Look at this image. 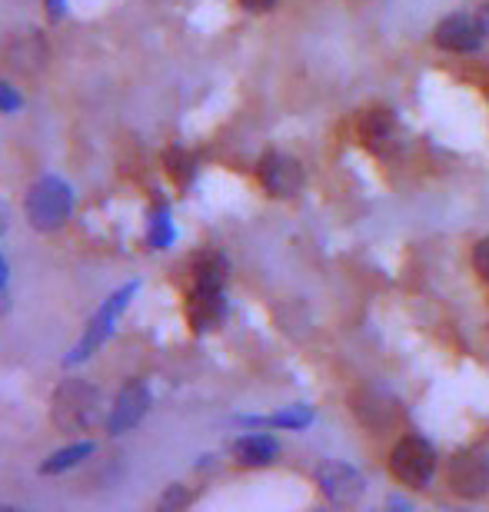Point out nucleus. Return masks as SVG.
I'll use <instances>...</instances> for the list:
<instances>
[{
	"mask_svg": "<svg viewBox=\"0 0 489 512\" xmlns=\"http://www.w3.org/2000/svg\"><path fill=\"white\" fill-rule=\"evenodd\" d=\"M233 459H237L240 466H250V469H260V466H270L273 459H277L280 453V446H277V439L273 436H240L237 443H233Z\"/></svg>",
	"mask_w": 489,
	"mask_h": 512,
	"instance_id": "14",
	"label": "nucleus"
},
{
	"mask_svg": "<svg viewBox=\"0 0 489 512\" xmlns=\"http://www.w3.org/2000/svg\"><path fill=\"white\" fill-rule=\"evenodd\" d=\"M317 486L333 506H353V503H360L366 493L363 476L346 463H323L317 469Z\"/></svg>",
	"mask_w": 489,
	"mask_h": 512,
	"instance_id": "10",
	"label": "nucleus"
},
{
	"mask_svg": "<svg viewBox=\"0 0 489 512\" xmlns=\"http://www.w3.org/2000/svg\"><path fill=\"white\" fill-rule=\"evenodd\" d=\"M433 40L440 50H450V54H473L483 44V27L480 20L470 14H450L443 17L433 30Z\"/></svg>",
	"mask_w": 489,
	"mask_h": 512,
	"instance_id": "12",
	"label": "nucleus"
},
{
	"mask_svg": "<svg viewBox=\"0 0 489 512\" xmlns=\"http://www.w3.org/2000/svg\"><path fill=\"white\" fill-rule=\"evenodd\" d=\"M346 406H350L356 423L363 429H370V433H383V429H390L396 419H400L396 399L386 393V389H376V386L353 389L350 399H346Z\"/></svg>",
	"mask_w": 489,
	"mask_h": 512,
	"instance_id": "5",
	"label": "nucleus"
},
{
	"mask_svg": "<svg viewBox=\"0 0 489 512\" xmlns=\"http://www.w3.org/2000/svg\"><path fill=\"white\" fill-rule=\"evenodd\" d=\"M134 290H137V283H130V286H124L120 293H114L110 300L100 306L97 310V316L90 320V326H87V333L80 336V343L74 346V353L67 356V366H77V363H84L90 353L97 350L100 343L107 340L110 336V330H114V323H117V316L124 313V306H127V300L134 296Z\"/></svg>",
	"mask_w": 489,
	"mask_h": 512,
	"instance_id": "6",
	"label": "nucleus"
},
{
	"mask_svg": "<svg viewBox=\"0 0 489 512\" xmlns=\"http://www.w3.org/2000/svg\"><path fill=\"white\" fill-rule=\"evenodd\" d=\"M150 409V389L144 380H130L114 399V409L107 416V433L110 436H124L127 429H134Z\"/></svg>",
	"mask_w": 489,
	"mask_h": 512,
	"instance_id": "11",
	"label": "nucleus"
},
{
	"mask_svg": "<svg viewBox=\"0 0 489 512\" xmlns=\"http://www.w3.org/2000/svg\"><path fill=\"white\" fill-rule=\"evenodd\" d=\"M243 7L250 10V14H267V10L277 4V0H240Z\"/></svg>",
	"mask_w": 489,
	"mask_h": 512,
	"instance_id": "23",
	"label": "nucleus"
},
{
	"mask_svg": "<svg viewBox=\"0 0 489 512\" xmlns=\"http://www.w3.org/2000/svg\"><path fill=\"white\" fill-rule=\"evenodd\" d=\"M87 456H94V443H74L67 449H57V453H50L44 463H40V473L44 476H57V473H67V469H74L84 463Z\"/></svg>",
	"mask_w": 489,
	"mask_h": 512,
	"instance_id": "16",
	"label": "nucleus"
},
{
	"mask_svg": "<svg viewBox=\"0 0 489 512\" xmlns=\"http://www.w3.org/2000/svg\"><path fill=\"white\" fill-rule=\"evenodd\" d=\"M356 137L373 157H393L403 147V130L390 110H366L356 124Z\"/></svg>",
	"mask_w": 489,
	"mask_h": 512,
	"instance_id": "8",
	"label": "nucleus"
},
{
	"mask_svg": "<svg viewBox=\"0 0 489 512\" xmlns=\"http://www.w3.org/2000/svg\"><path fill=\"white\" fill-rule=\"evenodd\" d=\"M163 167H167V173L180 183V187H187V183L193 180V170H197V167H193V157L187 150H180V147L163 153Z\"/></svg>",
	"mask_w": 489,
	"mask_h": 512,
	"instance_id": "18",
	"label": "nucleus"
},
{
	"mask_svg": "<svg viewBox=\"0 0 489 512\" xmlns=\"http://www.w3.org/2000/svg\"><path fill=\"white\" fill-rule=\"evenodd\" d=\"M390 473L396 483L426 489L436 476V449L423 436H403L390 453Z\"/></svg>",
	"mask_w": 489,
	"mask_h": 512,
	"instance_id": "3",
	"label": "nucleus"
},
{
	"mask_svg": "<svg viewBox=\"0 0 489 512\" xmlns=\"http://www.w3.org/2000/svg\"><path fill=\"white\" fill-rule=\"evenodd\" d=\"M147 240H150V247H154V250L170 247L173 227H170V210H167V207H157V210H154V217H150V233H147Z\"/></svg>",
	"mask_w": 489,
	"mask_h": 512,
	"instance_id": "19",
	"label": "nucleus"
},
{
	"mask_svg": "<svg viewBox=\"0 0 489 512\" xmlns=\"http://www.w3.org/2000/svg\"><path fill=\"white\" fill-rule=\"evenodd\" d=\"M0 104H4V114H14V110L20 107V97L14 94V87L4 84V94H0Z\"/></svg>",
	"mask_w": 489,
	"mask_h": 512,
	"instance_id": "22",
	"label": "nucleus"
},
{
	"mask_svg": "<svg viewBox=\"0 0 489 512\" xmlns=\"http://www.w3.org/2000/svg\"><path fill=\"white\" fill-rule=\"evenodd\" d=\"M27 223L37 233H54L70 220L74 213V190L67 187L60 177H44L27 190L24 197Z\"/></svg>",
	"mask_w": 489,
	"mask_h": 512,
	"instance_id": "2",
	"label": "nucleus"
},
{
	"mask_svg": "<svg viewBox=\"0 0 489 512\" xmlns=\"http://www.w3.org/2000/svg\"><path fill=\"white\" fill-rule=\"evenodd\" d=\"M257 177L263 183V190L273 193V197H280V200L297 197L300 187H303L300 160H293V157H287V153H280V150L263 153L260 163H257Z\"/></svg>",
	"mask_w": 489,
	"mask_h": 512,
	"instance_id": "7",
	"label": "nucleus"
},
{
	"mask_svg": "<svg viewBox=\"0 0 489 512\" xmlns=\"http://www.w3.org/2000/svg\"><path fill=\"white\" fill-rule=\"evenodd\" d=\"M446 483L460 499L489 496V456L480 449H460L446 466Z\"/></svg>",
	"mask_w": 489,
	"mask_h": 512,
	"instance_id": "4",
	"label": "nucleus"
},
{
	"mask_svg": "<svg viewBox=\"0 0 489 512\" xmlns=\"http://www.w3.org/2000/svg\"><path fill=\"white\" fill-rule=\"evenodd\" d=\"M187 316H190L193 330H200V333L220 326L223 316H227V300H223V290H200V286H193Z\"/></svg>",
	"mask_w": 489,
	"mask_h": 512,
	"instance_id": "13",
	"label": "nucleus"
},
{
	"mask_svg": "<svg viewBox=\"0 0 489 512\" xmlns=\"http://www.w3.org/2000/svg\"><path fill=\"white\" fill-rule=\"evenodd\" d=\"M44 7H47L50 20H60V17H64V10H67V0H44Z\"/></svg>",
	"mask_w": 489,
	"mask_h": 512,
	"instance_id": "24",
	"label": "nucleus"
},
{
	"mask_svg": "<svg viewBox=\"0 0 489 512\" xmlns=\"http://www.w3.org/2000/svg\"><path fill=\"white\" fill-rule=\"evenodd\" d=\"M476 20H480V27H483V37H489V0H486V4H480V10H476Z\"/></svg>",
	"mask_w": 489,
	"mask_h": 512,
	"instance_id": "25",
	"label": "nucleus"
},
{
	"mask_svg": "<svg viewBox=\"0 0 489 512\" xmlns=\"http://www.w3.org/2000/svg\"><path fill=\"white\" fill-rule=\"evenodd\" d=\"M230 276V263L223 253H200L193 263V286L200 290H223Z\"/></svg>",
	"mask_w": 489,
	"mask_h": 512,
	"instance_id": "15",
	"label": "nucleus"
},
{
	"mask_svg": "<svg viewBox=\"0 0 489 512\" xmlns=\"http://www.w3.org/2000/svg\"><path fill=\"white\" fill-rule=\"evenodd\" d=\"M473 270L480 273V280L489 283V237H483V240L473 247Z\"/></svg>",
	"mask_w": 489,
	"mask_h": 512,
	"instance_id": "20",
	"label": "nucleus"
},
{
	"mask_svg": "<svg viewBox=\"0 0 489 512\" xmlns=\"http://www.w3.org/2000/svg\"><path fill=\"white\" fill-rule=\"evenodd\" d=\"M190 503V496H187V489L183 486H170V493L160 499V509H180V506H187Z\"/></svg>",
	"mask_w": 489,
	"mask_h": 512,
	"instance_id": "21",
	"label": "nucleus"
},
{
	"mask_svg": "<svg viewBox=\"0 0 489 512\" xmlns=\"http://www.w3.org/2000/svg\"><path fill=\"white\" fill-rule=\"evenodd\" d=\"M4 57H7V67L14 70L20 77H34L40 70L47 67L50 60V47L40 30H20L7 40L4 47Z\"/></svg>",
	"mask_w": 489,
	"mask_h": 512,
	"instance_id": "9",
	"label": "nucleus"
},
{
	"mask_svg": "<svg viewBox=\"0 0 489 512\" xmlns=\"http://www.w3.org/2000/svg\"><path fill=\"white\" fill-rule=\"evenodd\" d=\"M243 423H250V426H273V429H303V426H310L313 423V409L310 406H290V409H283V413L277 416H267V419H243Z\"/></svg>",
	"mask_w": 489,
	"mask_h": 512,
	"instance_id": "17",
	"label": "nucleus"
},
{
	"mask_svg": "<svg viewBox=\"0 0 489 512\" xmlns=\"http://www.w3.org/2000/svg\"><path fill=\"white\" fill-rule=\"evenodd\" d=\"M50 419L64 433H87L104 419V396L87 380H67L50 396Z\"/></svg>",
	"mask_w": 489,
	"mask_h": 512,
	"instance_id": "1",
	"label": "nucleus"
}]
</instances>
